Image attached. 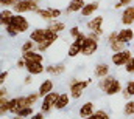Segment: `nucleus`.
<instances>
[{"label": "nucleus", "instance_id": "f257e3e1", "mask_svg": "<svg viewBox=\"0 0 134 119\" xmlns=\"http://www.w3.org/2000/svg\"><path fill=\"white\" fill-rule=\"evenodd\" d=\"M92 84V79H72L70 81V87H69V93L73 99H80L84 93V90Z\"/></svg>", "mask_w": 134, "mask_h": 119}, {"label": "nucleus", "instance_id": "f03ea898", "mask_svg": "<svg viewBox=\"0 0 134 119\" xmlns=\"http://www.w3.org/2000/svg\"><path fill=\"white\" fill-rule=\"evenodd\" d=\"M86 37H87V34L81 32L78 37H75V39H73V42L70 43L69 51H67V56H69V57H76L78 54H81V51H83V45H84Z\"/></svg>", "mask_w": 134, "mask_h": 119}, {"label": "nucleus", "instance_id": "7ed1b4c3", "mask_svg": "<svg viewBox=\"0 0 134 119\" xmlns=\"http://www.w3.org/2000/svg\"><path fill=\"white\" fill-rule=\"evenodd\" d=\"M39 9V5L34 3L31 0H19L14 6H13V11L17 12V14H24V12H36Z\"/></svg>", "mask_w": 134, "mask_h": 119}, {"label": "nucleus", "instance_id": "20e7f679", "mask_svg": "<svg viewBox=\"0 0 134 119\" xmlns=\"http://www.w3.org/2000/svg\"><path fill=\"white\" fill-rule=\"evenodd\" d=\"M9 25L17 31L19 34L28 31V28H30V22H28V19H27L25 16H22V14H17V12L14 14V17H13V20H11Z\"/></svg>", "mask_w": 134, "mask_h": 119}, {"label": "nucleus", "instance_id": "39448f33", "mask_svg": "<svg viewBox=\"0 0 134 119\" xmlns=\"http://www.w3.org/2000/svg\"><path fill=\"white\" fill-rule=\"evenodd\" d=\"M58 97H59V93H56V91H52L47 96H44L42 104H41V111H44V113L52 111V108H55V105H56Z\"/></svg>", "mask_w": 134, "mask_h": 119}, {"label": "nucleus", "instance_id": "423d86ee", "mask_svg": "<svg viewBox=\"0 0 134 119\" xmlns=\"http://www.w3.org/2000/svg\"><path fill=\"white\" fill-rule=\"evenodd\" d=\"M133 57V53L130 51V50H123V51H119V53H114L112 54V63L115 65V67H125L130 60Z\"/></svg>", "mask_w": 134, "mask_h": 119}, {"label": "nucleus", "instance_id": "0eeeda50", "mask_svg": "<svg viewBox=\"0 0 134 119\" xmlns=\"http://www.w3.org/2000/svg\"><path fill=\"white\" fill-rule=\"evenodd\" d=\"M36 14L37 16H41L44 20H56L61 14H63V11L61 9H58V8H39L37 11H36Z\"/></svg>", "mask_w": 134, "mask_h": 119}, {"label": "nucleus", "instance_id": "6e6552de", "mask_svg": "<svg viewBox=\"0 0 134 119\" xmlns=\"http://www.w3.org/2000/svg\"><path fill=\"white\" fill-rule=\"evenodd\" d=\"M97 50H98V40H95L94 37H91V36L87 34V37H86V40H84V45H83L81 54H83V56H92V54L97 53Z\"/></svg>", "mask_w": 134, "mask_h": 119}, {"label": "nucleus", "instance_id": "1a4fd4ad", "mask_svg": "<svg viewBox=\"0 0 134 119\" xmlns=\"http://www.w3.org/2000/svg\"><path fill=\"white\" fill-rule=\"evenodd\" d=\"M103 23H104V19H103V16H95L94 19H91L89 22H87V30L92 31V32H97V34H103Z\"/></svg>", "mask_w": 134, "mask_h": 119}, {"label": "nucleus", "instance_id": "9d476101", "mask_svg": "<svg viewBox=\"0 0 134 119\" xmlns=\"http://www.w3.org/2000/svg\"><path fill=\"white\" fill-rule=\"evenodd\" d=\"M120 20H122V23H123L125 27L133 25L134 23V6H131V5H130V6H125Z\"/></svg>", "mask_w": 134, "mask_h": 119}, {"label": "nucleus", "instance_id": "9b49d317", "mask_svg": "<svg viewBox=\"0 0 134 119\" xmlns=\"http://www.w3.org/2000/svg\"><path fill=\"white\" fill-rule=\"evenodd\" d=\"M123 88H122V84H120V81L119 79H114L106 88H104V94H108V96H114V94H119V93H122Z\"/></svg>", "mask_w": 134, "mask_h": 119}, {"label": "nucleus", "instance_id": "f8f14e48", "mask_svg": "<svg viewBox=\"0 0 134 119\" xmlns=\"http://www.w3.org/2000/svg\"><path fill=\"white\" fill-rule=\"evenodd\" d=\"M94 113H95V105H94V102H84V104L80 107V110H78V115H80L81 119L87 118V116H91V115H94Z\"/></svg>", "mask_w": 134, "mask_h": 119}, {"label": "nucleus", "instance_id": "ddd939ff", "mask_svg": "<svg viewBox=\"0 0 134 119\" xmlns=\"http://www.w3.org/2000/svg\"><path fill=\"white\" fill-rule=\"evenodd\" d=\"M27 71L33 76H37L45 71V67L42 65V62H27Z\"/></svg>", "mask_w": 134, "mask_h": 119}, {"label": "nucleus", "instance_id": "4468645a", "mask_svg": "<svg viewBox=\"0 0 134 119\" xmlns=\"http://www.w3.org/2000/svg\"><path fill=\"white\" fill-rule=\"evenodd\" d=\"M53 88H55L53 81H52V79H45V81H42V84L39 85L37 93H39V96H41V97H44V96H47L48 93H52Z\"/></svg>", "mask_w": 134, "mask_h": 119}, {"label": "nucleus", "instance_id": "2eb2a0df", "mask_svg": "<svg viewBox=\"0 0 134 119\" xmlns=\"http://www.w3.org/2000/svg\"><path fill=\"white\" fill-rule=\"evenodd\" d=\"M22 57L25 59V62H44V56H42V53L37 51V50L22 53Z\"/></svg>", "mask_w": 134, "mask_h": 119}, {"label": "nucleus", "instance_id": "dca6fc26", "mask_svg": "<svg viewBox=\"0 0 134 119\" xmlns=\"http://www.w3.org/2000/svg\"><path fill=\"white\" fill-rule=\"evenodd\" d=\"M45 36H47V28H36L30 32V39L34 40L37 45L45 40Z\"/></svg>", "mask_w": 134, "mask_h": 119}, {"label": "nucleus", "instance_id": "f3484780", "mask_svg": "<svg viewBox=\"0 0 134 119\" xmlns=\"http://www.w3.org/2000/svg\"><path fill=\"white\" fill-rule=\"evenodd\" d=\"M70 93H59V97L56 101V105H55V110H64L69 107L70 104Z\"/></svg>", "mask_w": 134, "mask_h": 119}, {"label": "nucleus", "instance_id": "a211bd4d", "mask_svg": "<svg viewBox=\"0 0 134 119\" xmlns=\"http://www.w3.org/2000/svg\"><path fill=\"white\" fill-rule=\"evenodd\" d=\"M14 14H16V12H14L13 9H9V8H3L2 12H0V22H2V25H3V27H8V25L11 23Z\"/></svg>", "mask_w": 134, "mask_h": 119}, {"label": "nucleus", "instance_id": "6ab92c4d", "mask_svg": "<svg viewBox=\"0 0 134 119\" xmlns=\"http://www.w3.org/2000/svg\"><path fill=\"white\" fill-rule=\"evenodd\" d=\"M86 2L84 0H70L67 5L66 12H81V9L84 8Z\"/></svg>", "mask_w": 134, "mask_h": 119}, {"label": "nucleus", "instance_id": "aec40b11", "mask_svg": "<svg viewBox=\"0 0 134 119\" xmlns=\"http://www.w3.org/2000/svg\"><path fill=\"white\" fill-rule=\"evenodd\" d=\"M109 74V65L108 63H98V65H95V68H94V76L95 77H98V79H103V77H106Z\"/></svg>", "mask_w": 134, "mask_h": 119}, {"label": "nucleus", "instance_id": "412c9836", "mask_svg": "<svg viewBox=\"0 0 134 119\" xmlns=\"http://www.w3.org/2000/svg\"><path fill=\"white\" fill-rule=\"evenodd\" d=\"M98 6H100V5H98V2H91V3H86V5H84V8L81 9V12H80V14H81L83 17H89V16H92V14L98 9Z\"/></svg>", "mask_w": 134, "mask_h": 119}, {"label": "nucleus", "instance_id": "4be33fe9", "mask_svg": "<svg viewBox=\"0 0 134 119\" xmlns=\"http://www.w3.org/2000/svg\"><path fill=\"white\" fill-rule=\"evenodd\" d=\"M134 39V31L131 28H122L119 31V40L123 43H128Z\"/></svg>", "mask_w": 134, "mask_h": 119}, {"label": "nucleus", "instance_id": "5701e85b", "mask_svg": "<svg viewBox=\"0 0 134 119\" xmlns=\"http://www.w3.org/2000/svg\"><path fill=\"white\" fill-rule=\"evenodd\" d=\"M64 71H66L64 65H48V67H45V73H48L52 76H61Z\"/></svg>", "mask_w": 134, "mask_h": 119}, {"label": "nucleus", "instance_id": "b1692460", "mask_svg": "<svg viewBox=\"0 0 134 119\" xmlns=\"http://www.w3.org/2000/svg\"><path fill=\"white\" fill-rule=\"evenodd\" d=\"M48 28L53 31H56V32H61V31H64L67 28L66 23L64 22H59V20H52L50 23H48Z\"/></svg>", "mask_w": 134, "mask_h": 119}, {"label": "nucleus", "instance_id": "393cba45", "mask_svg": "<svg viewBox=\"0 0 134 119\" xmlns=\"http://www.w3.org/2000/svg\"><path fill=\"white\" fill-rule=\"evenodd\" d=\"M0 113H2V116L9 113V99H8V96L0 97Z\"/></svg>", "mask_w": 134, "mask_h": 119}, {"label": "nucleus", "instance_id": "a878e982", "mask_svg": "<svg viewBox=\"0 0 134 119\" xmlns=\"http://www.w3.org/2000/svg\"><path fill=\"white\" fill-rule=\"evenodd\" d=\"M123 115L125 116H134V99L126 101V104L123 107Z\"/></svg>", "mask_w": 134, "mask_h": 119}, {"label": "nucleus", "instance_id": "bb28decb", "mask_svg": "<svg viewBox=\"0 0 134 119\" xmlns=\"http://www.w3.org/2000/svg\"><path fill=\"white\" fill-rule=\"evenodd\" d=\"M122 94H123L125 97H133V96H134V79H133V81H130V82L126 84V87L123 88Z\"/></svg>", "mask_w": 134, "mask_h": 119}, {"label": "nucleus", "instance_id": "cd10ccee", "mask_svg": "<svg viewBox=\"0 0 134 119\" xmlns=\"http://www.w3.org/2000/svg\"><path fill=\"white\" fill-rule=\"evenodd\" d=\"M22 53H27V51H33V50H37V43L34 42V40H27V42H24V45H22Z\"/></svg>", "mask_w": 134, "mask_h": 119}, {"label": "nucleus", "instance_id": "c85d7f7f", "mask_svg": "<svg viewBox=\"0 0 134 119\" xmlns=\"http://www.w3.org/2000/svg\"><path fill=\"white\" fill-rule=\"evenodd\" d=\"M84 119H111V118H109L108 111H104V110H95L94 115H91V116H87V118H84Z\"/></svg>", "mask_w": 134, "mask_h": 119}, {"label": "nucleus", "instance_id": "c756f323", "mask_svg": "<svg viewBox=\"0 0 134 119\" xmlns=\"http://www.w3.org/2000/svg\"><path fill=\"white\" fill-rule=\"evenodd\" d=\"M109 47H111V50H112L114 53H119V51L126 50V43H123V42H120V40H115V42L109 43Z\"/></svg>", "mask_w": 134, "mask_h": 119}, {"label": "nucleus", "instance_id": "7c9ffc66", "mask_svg": "<svg viewBox=\"0 0 134 119\" xmlns=\"http://www.w3.org/2000/svg\"><path fill=\"white\" fill-rule=\"evenodd\" d=\"M16 115H17V116H20V118H25V119L30 118L31 115H34V113H33V107H24V108H20Z\"/></svg>", "mask_w": 134, "mask_h": 119}, {"label": "nucleus", "instance_id": "2f4dec72", "mask_svg": "<svg viewBox=\"0 0 134 119\" xmlns=\"http://www.w3.org/2000/svg\"><path fill=\"white\" fill-rule=\"evenodd\" d=\"M39 93H31V94H28V96H25V101H27V105L28 107H33L34 104L39 101Z\"/></svg>", "mask_w": 134, "mask_h": 119}, {"label": "nucleus", "instance_id": "473e14b6", "mask_svg": "<svg viewBox=\"0 0 134 119\" xmlns=\"http://www.w3.org/2000/svg\"><path fill=\"white\" fill-rule=\"evenodd\" d=\"M114 79H115V77H114V76H109V74H108L106 77L100 79V82H98V87H100L101 91H104V88H106V87H108V85H109V84L114 81Z\"/></svg>", "mask_w": 134, "mask_h": 119}, {"label": "nucleus", "instance_id": "72a5a7b5", "mask_svg": "<svg viewBox=\"0 0 134 119\" xmlns=\"http://www.w3.org/2000/svg\"><path fill=\"white\" fill-rule=\"evenodd\" d=\"M17 2H19V0H0V3H2L3 8H13Z\"/></svg>", "mask_w": 134, "mask_h": 119}, {"label": "nucleus", "instance_id": "f704fd0d", "mask_svg": "<svg viewBox=\"0 0 134 119\" xmlns=\"http://www.w3.org/2000/svg\"><path fill=\"white\" fill-rule=\"evenodd\" d=\"M115 40H119V31L109 32V36H108V43H112V42H115Z\"/></svg>", "mask_w": 134, "mask_h": 119}, {"label": "nucleus", "instance_id": "c9c22d12", "mask_svg": "<svg viewBox=\"0 0 134 119\" xmlns=\"http://www.w3.org/2000/svg\"><path fill=\"white\" fill-rule=\"evenodd\" d=\"M125 68H126V73H130V74H134V56L131 57V60L125 65Z\"/></svg>", "mask_w": 134, "mask_h": 119}, {"label": "nucleus", "instance_id": "e433bc0d", "mask_svg": "<svg viewBox=\"0 0 134 119\" xmlns=\"http://www.w3.org/2000/svg\"><path fill=\"white\" fill-rule=\"evenodd\" d=\"M69 34H70V37H72V39H75V37H78V36L81 34V31H80V28H78V27H73V28H70Z\"/></svg>", "mask_w": 134, "mask_h": 119}, {"label": "nucleus", "instance_id": "4c0bfd02", "mask_svg": "<svg viewBox=\"0 0 134 119\" xmlns=\"http://www.w3.org/2000/svg\"><path fill=\"white\" fill-rule=\"evenodd\" d=\"M28 119H45V113H44V111H37V113L31 115Z\"/></svg>", "mask_w": 134, "mask_h": 119}, {"label": "nucleus", "instance_id": "58836bf2", "mask_svg": "<svg viewBox=\"0 0 134 119\" xmlns=\"http://www.w3.org/2000/svg\"><path fill=\"white\" fill-rule=\"evenodd\" d=\"M16 67H17L19 70H20V68H27V62H25V59H24V57H20V59L16 62Z\"/></svg>", "mask_w": 134, "mask_h": 119}, {"label": "nucleus", "instance_id": "ea45409f", "mask_svg": "<svg viewBox=\"0 0 134 119\" xmlns=\"http://www.w3.org/2000/svg\"><path fill=\"white\" fill-rule=\"evenodd\" d=\"M6 77H8V71H3V73L0 74V85H3V84H5Z\"/></svg>", "mask_w": 134, "mask_h": 119}, {"label": "nucleus", "instance_id": "a19ab883", "mask_svg": "<svg viewBox=\"0 0 134 119\" xmlns=\"http://www.w3.org/2000/svg\"><path fill=\"white\" fill-rule=\"evenodd\" d=\"M5 96H8V90L5 88V87H2L0 88V97H5Z\"/></svg>", "mask_w": 134, "mask_h": 119}, {"label": "nucleus", "instance_id": "79ce46f5", "mask_svg": "<svg viewBox=\"0 0 134 119\" xmlns=\"http://www.w3.org/2000/svg\"><path fill=\"white\" fill-rule=\"evenodd\" d=\"M31 76H33V74H30V76H27V77L24 79V82H25L27 85H30V84H31Z\"/></svg>", "mask_w": 134, "mask_h": 119}, {"label": "nucleus", "instance_id": "37998d69", "mask_svg": "<svg viewBox=\"0 0 134 119\" xmlns=\"http://www.w3.org/2000/svg\"><path fill=\"white\" fill-rule=\"evenodd\" d=\"M120 3H123L125 6H130V3H133V0H119Z\"/></svg>", "mask_w": 134, "mask_h": 119}, {"label": "nucleus", "instance_id": "c03bdc74", "mask_svg": "<svg viewBox=\"0 0 134 119\" xmlns=\"http://www.w3.org/2000/svg\"><path fill=\"white\" fill-rule=\"evenodd\" d=\"M122 6H125V5H123V3H120V2H119V3H115V6H114V8H115V9H120V8H122Z\"/></svg>", "mask_w": 134, "mask_h": 119}, {"label": "nucleus", "instance_id": "a18cd8bd", "mask_svg": "<svg viewBox=\"0 0 134 119\" xmlns=\"http://www.w3.org/2000/svg\"><path fill=\"white\" fill-rule=\"evenodd\" d=\"M9 119H25V118H20V116H17V115H16L14 118H9Z\"/></svg>", "mask_w": 134, "mask_h": 119}, {"label": "nucleus", "instance_id": "49530a36", "mask_svg": "<svg viewBox=\"0 0 134 119\" xmlns=\"http://www.w3.org/2000/svg\"><path fill=\"white\" fill-rule=\"evenodd\" d=\"M133 119H134V116H133Z\"/></svg>", "mask_w": 134, "mask_h": 119}]
</instances>
